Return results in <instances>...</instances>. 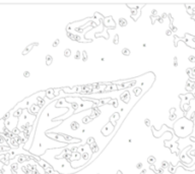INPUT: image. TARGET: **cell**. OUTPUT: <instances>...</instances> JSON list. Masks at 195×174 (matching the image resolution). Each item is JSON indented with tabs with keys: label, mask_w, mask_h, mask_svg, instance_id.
Listing matches in <instances>:
<instances>
[{
	"label": "cell",
	"mask_w": 195,
	"mask_h": 174,
	"mask_svg": "<svg viewBox=\"0 0 195 174\" xmlns=\"http://www.w3.org/2000/svg\"><path fill=\"white\" fill-rule=\"evenodd\" d=\"M152 161H156V159H155V157H153V156H151V157L148 158V162L152 164Z\"/></svg>",
	"instance_id": "obj_1"
},
{
	"label": "cell",
	"mask_w": 195,
	"mask_h": 174,
	"mask_svg": "<svg viewBox=\"0 0 195 174\" xmlns=\"http://www.w3.org/2000/svg\"><path fill=\"white\" fill-rule=\"evenodd\" d=\"M189 60H190L191 62H195V57H194V56H190Z\"/></svg>",
	"instance_id": "obj_2"
},
{
	"label": "cell",
	"mask_w": 195,
	"mask_h": 174,
	"mask_svg": "<svg viewBox=\"0 0 195 174\" xmlns=\"http://www.w3.org/2000/svg\"><path fill=\"white\" fill-rule=\"evenodd\" d=\"M47 63L49 64V63H51V58H50V56H48V58H47Z\"/></svg>",
	"instance_id": "obj_3"
},
{
	"label": "cell",
	"mask_w": 195,
	"mask_h": 174,
	"mask_svg": "<svg viewBox=\"0 0 195 174\" xmlns=\"http://www.w3.org/2000/svg\"><path fill=\"white\" fill-rule=\"evenodd\" d=\"M64 54H65L66 56H69V55H70V51H69V50H67L66 53H64Z\"/></svg>",
	"instance_id": "obj_4"
}]
</instances>
